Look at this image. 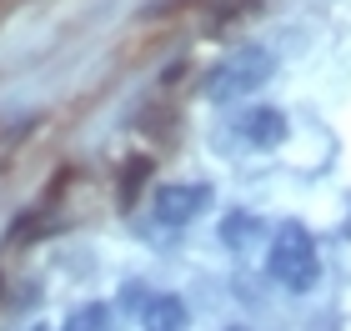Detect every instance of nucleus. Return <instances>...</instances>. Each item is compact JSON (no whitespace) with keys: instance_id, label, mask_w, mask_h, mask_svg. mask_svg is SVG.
<instances>
[{"instance_id":"f257e3e1","label":"nucleus","mask_w":351,"mask_h":331,"mask_svg":"<svg viewBox=\"0 0 351 331\" xmlns=\"http://www.w3.org/2000/svg\"><path fill=\"white\" fill-rule=\"evenodd\" d=\"M271 281H281L286 291H311L322 276V251H316L306 226H281L271 241V261H266Z\"/></svg>"},{"instance_id":"f03ea898","label":"nucleus","mask_w":351,"mask_h":331,"mask_svg":"<svg viewBox=\"0 0 351 331\" xmlns=\"http://www.w3.org/2000/svg\"><path fill=\"white\" fill-rule=\"evenodd\" d=\"M271 51L266 45H241V51H231L221 66L211 71V81H206V96H211L216 106H226V101H241L251 96V90H261L271 81Z\"/></svg>"},{"instance_id":"7ed1b4c3","label":"nucleus","mask_w":351,"mask_h":331,"mask_svg":"<svg viewBox=\"0 0 351 331\" xmlns=\"http://www.w3.org/2000/svg\"><path fill=\"white\" fill-rule=\"evenodd\" d=\"M206 201H211V186H201V181H171V186L156 191L151 206H156V216H161L166 226H181V221L206 211Z\"/></svg>"},{"instance_id":"20e7f679","label":"nucleus","mask_w":351,"mask_h":331,"mask_svg":"<svg viewBox=\"0 0 351 331\" xmlns=\"http://www.w3.org/2000/svg\"><path fill=\"white\" fill-rule=\"evenodd\" d=\"M236 131H241L251 146H261V151H271V146H281L286 140V116L276 106H251L241 121H236Z\"/></svg>"},{"instance_id":"39448f33","label":"nucleus","mask_w":351,"mask_h":331,"mask_svg":"<svg viewBox=\"0 0 351 331\" xmlns=\"http://www.w3.org/2000/svg\"><path fill=\"white\" fill-rule=\"evenodd\" d=\"M141 321H146V331H181L186 326V302H181V296H171V291L166 296H151Z\"/></svg>"},{"instance_id":"423d86ee","label":"nucleus","mask_w":351,"mask_h":331,"mask_svg":"<svg viewBox=\"0 0 351 331\" xmlns=\"http://www.w3.org/2000/svg\"><path fill=\"white\" fill-rule=\"evenodd\" d=\"M66 331H110V306L106 302H86V306H75L71 311V321Z\"/></svg>"},{"instance_id":"0eeeda50","label":"nucleus","mask_w":351,"mask_h":331,"mask_svg":"<svg viewBox=\"0 0 351 331\" xmlns=\"http://www.w3.org/2000/svg\"><path fill=\"white\" fill-rule=\"evenodd\" d=\"M146 176H151V156H136V161L125 166V181H121V201H125V206L136 201V191H141V181H146Z\"/></svg>"},{"instance_id":"6e6552de","label":"nucleus","mask_w":351,"mask_h":331,"mask_svg":"<svg viewBox=\"0 0 351 331\" xmlns=\"http://www.w3.org/2000/svg\"><path fill=\"white\" fill-rule=\"evenodd\" d=\"M251 236H256V221L251 216H226V226H221V241L226 246H246Z\"/></svg>"},{"instance_id":"1a4fd4ad","label":"nucleus","mask_w":351,"mask_h":331,"mask_svg":"<svg viewBox=\"0 0 351 331\" xmlns=\"http://www.w3.org/2000/svg\"><path fill=\"white\" fill-rule=\"evenodd\" d=\"M15 5H21V0H0V21H5V15H10Z\"/></svg>"},{"instance_id":"9d476101","label":"nucleus","mask_w":351,"mask_h":331,"mask_svg":"<svg viewBox=\"0 0 351 331\" xmlns=\"http://www.w3.org/2000/svg\"><path fill=\"white\" fill-rule=\"evenodd\" d=\"M30 331H51V326H30Z\"/></svg>"},{"instance_id":"9b49d317","label":"nucleus","mask_w":351,"mask_h":331,"mask_svg":"<svg viewBox=\"0 0 351 331\" xmlns=\"http://www.w3.org/2000/svg\"><path fill=\"white\" fill-rule=\"evenodd\" d=\"M231 331H246V326H231Z\"/></svg>"}]
</instances>
